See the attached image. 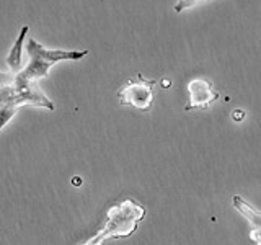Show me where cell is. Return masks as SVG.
<instances>
[{
    "instance_id": "cell-1",
    "label": "cell",
    "mask_w": 261,
    "mask_h": 245,
    "mask_svg": "<svg viewBox=\"0 0 261 245\" xmlns=\"http://www.w3.org/2000/svg\"><path fill=\"white\" fill-rule=\"evenodd\" d=\"M27 105L54 110V103L38 87V82L21 80L16 74L13 80L0 85V129L13 118L18 108Z\"/></svg>"
},
{
    "instance_id": "cell-2",
    "label": "cell",
    "mask_w": 261,
    "mask_h": 245,
    "mask_svg": "<svg viewBox=\"0 0 261 245\" xmlns=\"http://www.w3.org/2000/svg\"><path fill=\"white\" fill-rule=\"evenodd\" d=\"M145 214V209L134 200H124L119 204H114L106 212L105 226L98 231L92 239L80 245H103L106 239H121L133 234L137 224Z\"/></svg>"
},
{
    "instance_id": "cell-3",
    "label": "cell",
    "mask_w": 261,
    "mask_h": 245,
    "mask_svg": "<svg viewBox=\"0 0 261 245\" xmlns=\"http://www.w3.org/2000/svg\"><path fill=\"white\" fill-rule=\"evenodd\" d=\"M27 51L30 54V62L21 72H18V77L21 80L27 82H38L41 79L47 77L49 69L54 64L61 61H77L85 57L88 54L87 49L84 51H62V49H46L44 46H41L36 43L35 39L28 41Z\"/></svg>"
},
{
    "instance_id": "cell-4",
    "label": "cell",
    "mask_w": 261,
    "mask_h": 245,
    "mask_svg": "<svg viewBox=\"0 0 261 245\" xmlns=\"http://www.w3.org/2000/svg\"><path fill=\"white\" fill-rule=\"evenodd\" d=\"M157 80H147L139 74L137 80H129L127 84L118 92V100L121 105H129L141 111H147L152 106L153 87Z\"/></svg>"
},
{
    "instance_id": "cell-5",
    "label": "cell",
    "mask_w": 261,
    "mask_h": 245,
    "mask_svg": "<svg viewBox=\"0 0 261 245\" xmlns=\"http://www.w3.org/2000/svg\"><path fill=\"white\" fill-rule=\"evenodd\" d=\"M188 92H190V103L185 106V111L193 108H207L219 98V92L206 79H193L188 84Z\"/></svg>"
},
{
    "instance_id": "cell-6",
    "label": "cell",
    "mask_w": 261,
    "mask_h": 245,
    "mask_svg": "<svg viewBox=\"0 0 261 245\" xmlns=\"http://www.w3.org/2000/svg\"><path fill=\"white\" fill-rule=\"evenodd\" d=\"M232 203H233V208L248 220V224H250V239L256 245H261V212L256 211L250 203H247L239 194L233 196Z\"/></svg>"
},
{
    "instance_id": "cell-7",
    "label": "cell",
    "mask_w": 261,
    "mask_h": 245,
    "mask_svg": "<svg viewBox=\"0 0 261 245\" xmlns=\"http://www.w3.org/2000/svg\"><path fill=\"white\" fill-rule=\"evenodd\" d=\"M27 33H28V27H23L18 39L15 41V44L10 49V54L7 56V64H8V67H10V72H15V74L21 72V46H23Z\"/></svg>"
},
{
    "instance_id": "cell-8",
    "label": "cell",
    "mask_w": 261,
    "mask_h": 245,
    "mask_svg": "<svg viewBox=\"0 0 261 245\" xmlns=\"http://www.w3.org/2000/svg\"><path fill=\"white\" fill-rule=\"evenodd\" d=\"M202 2H206V0H176V4H175V12H183V10H188V8H191V7H196L198 4H202Z\"/></svg>"
},
{
    "instance_id": "cell-9",
    "label": "cell",
    "mask_w": 261,
    "mask_h": 245,
    "mask_svg": "<svg viewBox=\"0 0 261 245\" xmlns=\"http://www.w3.org/2000/svg\"><path fill=\"white\" fill-rule=\"evenodd\" d=\"M16 77L15 72H0V85L5 84V82H10Z\"/></svg>"
},
{
    "instance_id": "cell-10",
    "label": "cell",
    "mask_w": 261,
    "mask_h": 245,
    "mask_svg": "<svg viewBox=\"0 0 261 245\" xmlns=\"http://www.w3.org/2000/svg\"><path fill=\"white\" fill-rule=\"evenodd\" d=\"M243 114H245V113H243L242 110H235V111L232 113V118H233L235 121H242V119H243Z\"/></svg>"
},
{
    "instance_id": "cell-11",
    "label": "cell",
    "mask_w": 261,
    "mask_h": 245,
    "mask_svg": "<svg viewBox=\"0 0 261 245\" xmlns=\"http://www.w3.org/2000/svg\"><path fill=\"white\" fill-rule=\"evenodd\" d=\"M82 183V180L79 178V177H75V178H73V185H80Z\"/></svg>"
}]
</instances>
